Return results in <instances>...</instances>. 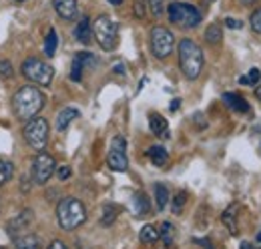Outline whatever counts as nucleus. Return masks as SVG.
I'll list each match as a JSON object with an SVG mask.
<instances>
[{
	"instance_id": "9d476101",
	"label": "nucleus",
	"mask_w": 261,
	"mask_h": 249,
	"mask_svg": "<svg viewBox=\"0 0 261 249\" xmlns=\"http://www.w3.org/2000/svg\"><path fill=\"white\" fill-rule=\"evenodd\" d=\"M93 64H95V57L91 53H79L72 59V64H70V81L81 83L83 81V70L87 66H93Z\"/></svg>"
},
{
	"instance_id": "39448f33",
	"label": "nucleus",
	"mask_w": 261,
	"mask_h": 249,
	"mask_svg": "<svg viewBox=\"0 0 261 249\" xmlns=\"http://www.w3.org/2000/svg\"><path fill=\"white\" fill-rule=\"evenodd\" d=\"M93 34L97 38L98 46L107 53L115 51L119 44V24L109 16V14H100L93 22Z\"/></svg>"
},
{
	"instance_id": "79ce46f5",
	"label": "nucleus",
	"mask_w": 261,
	"mask_h": 249,
	"mask_svg": "<svg viewBox=\"0 0 261 249\" xmlns=\"http://www.w3.org/2000/svg\"><path fill=\"white\" fill-rule=\"evenodd\" d=\"M123 66H125V64H115V72H121V74H123V72H125Z\"/></svg>"
},
{
	"instance_id": "f704fd0d",
	"label": "nucleus",
	"mask_w": 261,
	"mask_h": 249,
	"mask_svg": "<svg viewBox=\"0 0 261 249\" xmlns=\"http://www.w3.org/2000/svg\"><path fill=\"white\" fill-rule=\"evenodd\" d=\"M111 149H117V151H127V139H125L123 135L113 137V141H111Z\"/></svg>"
},
{
	"instance_id": "4c0bfd02",
	"label": "nucleus",
	"mask_w": 261,
	"mask_h": 249,
	"mask_svg": "<svg viewBox=\"0 0 261 249\" xmlns=\"http://www.w3.org/2000/svg\"><path fill=\"white\" fill-rule=\"evenodd\" d=\"M197 245H201V247H205V249H215L213 245H211V241L207 239V237H197V239H193Z\"/></svg>"
},
{
	"instance_id": "7c9ffc66",
	"label": "nucleus",
	"mask_w": 261,
	"mask_h": 249,
	"mask_svg": "<svg viewBox=\"0 0 261 249\" xmlns=\"http://www.w3.org/2000/svg\"><path fill=\"white\" fill-rule=\"evenodd\" d=\"M147 8H149L151 16L161 18L165 14V0H147Z\"/></svg>"
},
{
	"instance_id": "f8f14e48",
	"label": "nucleus",
	"mask_w": 261,
	"mask_h": 249,
	"mask_svg": "<svg viewBox=\"0 0 261 249\" xmlns=\"http://www.w3.org/2000/svg\"><path fill=\"white\" fill-rule=\"evenodd\" d=\"M107 165L109 169H113L115 173H125L129 169V159H127V151H117L111 149L107 155Z\"/></svg>"
},
{
	"instance_id": "423d86ee",
	"label": "nucleus",
	"mask_w": 261,
	"mask_h": 249,
	"mask_svg": "<svg viewBox=\"0 0 261 249\" xmlns=\"http://www.w3.org/2000/svg\"><path fill=\"white\" fill-rule=\"evenodd\" d=\"M22 137L33 151L36 153L44 151L48 143V121L42 117H34L31 121H27L22 127Z\"/></svg>"
},
{
	"instance_id": "5701e85b",
	"label": "nucleus",
	"mask_w": 261,
	"mask_h": 249,
	"mask_svg": "<svg viewBox=\"0 0 261 249\" xmlns=\"http://www.w3.org/2000/svg\"><path fill=\"white\" fill-rule=\"evenodd\" d=\"M237 205H231V207H227L225 211H223V215H221V219H223V223L227 225L229 233L231 235H237L239 233V227H237Z\"/></svg>"
},
{
	"instance_id": "c756f323",
	"label": "nucleus",
	"mask_w": 261,
	"mask_h": 249,
	"mask_svg": "<svg viewBox=\"0 0 261 249\" xmlns=\"http://www.w3.org/2000/svg\"><path fill=\"white\" fill-rule=\"evenodd\" d=\"M185 203H187V193H185V191H179L177 195H173V203H171V211H173L175 215H179V213L183 211V207H185Z\"/></svg>"
},
{
	"instance_id": "1a4fd4ad",
	"label": "nucleus",
	"mask_w": 261,
	"mask_h": 249,
	"mask_svg": "<svg viewBox=\"0 0 261 249\" xmlns=\"http://www.w3.org/2000/svg\"><path fill=\"white\" fill-rule=\"evenodd\" d=\"M57 171V161L55 157L40 151L38 155L33 159V167H31V177H33L34 185H46L48 179L55 175Z\"/></svg>"
},
{
	"instance_id": "412c9836",
	"label": "nucleus",
	"mask_w": 261,
	"mask_h": 249,
	"mask_svg": "<svg viewBox=\"0 0 261 249\" xmlns=\"http://www.w3.org/2000/svg\"><path fill=\"white\" fill-rule=\"evenodd\" d=\"M147 155H149L151 163H153L155 167H165V165L169 163V153H167V149L161 147V145H153V147H149Z\"/></svg>"
},
{
	"instance_id": "ea45409f",
	"label": "nucleus",
	"mask_w": 261,
	"mask_h": 249,
	"mask_svg": "<svg viewBox=\"0 0 261 249\" xmlns=\"http://www.w3.org/2000/svg\"><path fill=\"white\" fill-rule=\"evenodd\" d=\"M239 249H259L257 245H253V243H249V241H243L241 245H239Z\"/></svg>"
},
{
	"instance_id": "f03ea898",
	"label": "nucleus",
	"mask_w": 261,
	"mask_h": 249,
	"mask_svg": "<svg viewBox=\"0 0 261 249\" xmlns=\"http://www.w3.org/2000/svg\"><path fill=\"white\" fill-rule=\"evenodd\" d=\"M203 64H205V57H203L201 46L191 38H183L179 42V68L185 74V79L189 81L199 79Z\"/></svg>"
},
{
	"instance_id": "58836bf2",
	"label": "nucleus",
	"mask_w": 261,
	"mask_h": 249,
	"mask_svg": "<svg viewBox=\"0 0 261 249\" xmlns=\"http://www.w3.org/2000/svg\"><path fill=\"white\" fill-rule=\"evenodd\" d=\"M46 249H68V247H66L61 239H55V241H50V243H48V247Z\"/></svg>"
},
{
	"instance_id": "a19ab883",
	"label": "nucleus",
	"mask_w": 261,
	"mask_h": 249,
	"mask_svg": "<svg viewBox=\"0 0 261 249\" xmlns=\"http://www.w3.org/2000/svg\"><path fill=\"white\" fill-rule=\"evenodd\" d=\"M179 105H181V101H179V98H177V101H173V103H171V111H177V109H179Z\"/></svg>"
},
{
	"instance_id": "49530a36",
	"label": "nucleus",
	"mask_w": 261,
	"mask_h": 249,
	"mask_svg": "<svg viewBox=\"0 0 261 249\" xmlns=\"http://www.w3.org/2000/svg\"><path fill=\"white\" fill-rule=\"evenodd\" d=\"M257 241H261V231L257 233Z\"/></svg>"
},
{
	"instance_id": "aec40b11",
	"label": "nucleus",
	"mask_w": 261,
	"mask_h": 249,
	"mask_svg": "<svg viewBox=\"0 0 261 249\" xmlns=\"http://www.w3.org/2000/svg\"><path fill=\"white\" fill-rule=\"evenodd\" d=\"M119 213H121V207H119V205H115V203H107V205H102L100 225H102V227H111V225L117 221Z\"/></svg>"
},
{
	"instance_id": "393cba45",
	"label": "nucleus",
	"mask_w": 261,
	"mask_h": 249,
	"mask_svg": "<svg viewBox=\"0 0 261 249\" xmlns=\"http://www.w3.org/2000/svg\"><path fill=\"white\" fill-rule=\"evenodd\" d=\"M153 191H155V201H157V209L163 211L169 203V189L163 185V183H155L153 185Z\"/></svg>"
},
{
	"instance_id": "9b49d317",
	"label": "nucleus",
	"mask_w": 261,
	"mask_h": 249,
	"mask_svg": "<svg viewBox=\"0 0 261 249\" xmlns=\"http://www.w3.org/2000/svg\"><path fill=\"white\" fill-rule=\"evenodd\" d=\"M53 6L63 20H74L79 16V2L76 0H53Z\"/></svg>"
},
{
	"instance_id": "c9c22d12",
	"label": "nucleus",
	"mask_w": 261,
	"mask_h": 249,
	"mask_svg": "<svg viewBox=\"0 0 261 249\" xmlns=\"http://www.w3.org/2000/svg\"><path fill=\"white\" fill-rule=\"evenodd\" d=\"M57 175H59V179H61V181H66V179L72 175V171H70V167L63 165V167H59V169H57Z\"/></svg>"
},
{
	"instance_id": "de8ad7c7",
	"label": "nucleus",
	"mask_w": 261,
	"mask_h": 249,
	"mask_svg": "<svg viewBox=\"0 0 261 249\" xmlns=\"http://www.w3.org/2000/svg\"><path fill=\"white\" fill-rule=\"evenodd\" d=\"M16 2H24V0H16Z\"/></svg>"
},
{
	"instance_id": "37998d69",
	"label": "nucleus",
	"mask_w": 261,
	"mask_h": 249,
	"mask_svg": "<svg viewBox=\"0 0 261 249\" xmlns=\"http://www.w3.org/2000/svg\"><path fill=\"white\" fill-rule=\"evenodd\" d=\"M255 96H257V98L261 101V81H259V85L255 87Z\"/></svg>"
},
{
	"instance_id": "bb28decb",
	"label": "nucleus",
	"mask_w": 261,
	"mask_h": 249,
	"mask_svg": "<svg viewBox=\"0 0 261 249\" xmlns=\"http://www.w3.org/2000/svg\"><path fill=\"white\" fill-rule=\"evenodd\" d=\"M12 177H14V165H12L10 161L0 159V187L6 185Z\"/></svg>"
},
{
	"instance_id": "c03bdc74",
	"label": "nucleus",
	"mask_w": 261,
	"mask_h": 249,
	"mask_svg": "<svg viewBox=\"0 0 261 249\" xmlns=\"http://www.w3.org/2000/svg\"><path fill=\"white\" fill-rule=\"evenodd\" d=\"M109 2H111V4H113V6H121V4H123V2H125V0H109Z\"/></svg>"
},
{
	"instance_id": "4be33fe9",
	"label": "nucleus",
	"mask_w": 261,
	"mask_h": 249,
	"mask_svg": "<svg viewBox=\"0 0 261 249\" xmlns=\"http://www.w3.org/2000/svg\"><path fill=\"white\" fill-rule=\"evenodd\" d=\"M139 239H141V243H147V245H153V243H157L159 239H161V233H159V227H155V225H145L143 229H141V233H139Z\"/></svg>"
},
{
	"instance_id": "e433bc0d",
	"label": "nucleus",
	"mask_w": 261,
	"mask_h": 249,
	"mask_svg": "<svg viewBox=\"0 0 261 249\" xmlns=\"http://www.w3.org/2000/svg\"><path fill=\"white\" fill-rule=\"evenodd\" d=\"M225 24H227L229 29H233V31L243 27V22H241V20H237V18H231V16H227V18H225Z\"/></svg>"
},
{
	"instance_id": "09e8293b",
	"label": "nucleus",
	"mask_w": 261,
	"mask_h": 249,
	"mask_svg": "<svg viewBox=\"0 0 261 249\" xmlns=\"http://www.w3.org/2000/svg\"><path fill=\"white\" fill-rule=\"evenodd\" d=\"M0 249H8V247H0Z\"/></svg>"
},
{
	"instance_id": "f3484780",
	"label": "nucleus",
	"mask_w": 261,
	"mask_h": 249,
	"mask_svg": "<svg viewBox=\"0 0 261 249\" xmlns=\"http://www.w3.org/2000/svg\"><path fill=\"white\" fill-rule=\"evenodd\" d=\"M133 209H135L137 217H145V215L151 213V201L143 191H137L133 195Z\"/></svg>"
},
{
	"instance_id": "a878e982",
	"label": "nucleus",
	"mask_w": 261,
	"mask_h": 249,
	"mask_svg": "<svg viewBox=\"0 0 261 249\" xmlns=\"http://www.w3.org/2000/svg\"><path fill=\"white\" fill-rule=\"evenodd\" d=\"M205 40L209 42V44H219L221 40H223V34H221V27L217 24V22H213V24H209L207 27V31H205Z\"/></svg>"
},
{
	"instance_id": "ddd939ff",
	"label": "nucleus",
	"mask_w": 261,
	"mask_h": 249,
	"mask_svg": "<svg viewBox=\"0 0 261 249\" xmlns=\"http://www.w3.org/2000/svg\"><path fill=\"white\" fill-rule=\"evenodd\" d=\"M74 38H76L81 44H85V46L91 44V40H93V27H91L89 16H83V18L76 22V27H74Z\"/></svg>"
},
{
	"instance_id": "cd10ccee",
	"label": "nucleus",
	"mask_w": 261,
	"mask_h": 249,
	"mask_svg": "<svg viewBox=\"0 0 261 249\" xmlns=\"http://www.w3.org/2000/svg\"><path fill=\"white\" fill-rule=\"evenodd\" d=\"M261 81V70L259 68H251L247 74H241L239 77V83L245 85V87H257Z\"/></svg>"
},
{
	"instance_id": "dca6fc26",
	"label": "nucleus",
	"mask_w": 261,
	"mask_h": 249,
	"mask_svg": "<svg viewBox=\"0 0 261 249\" xmlns=\"http://www.w3.org/2000/svg\"><path fill=\"white\" fill-rule=\"evenodd\" d=\"M79 117H81V111H79V109H74V107L63 109V111L57 115V123H55L57 131H66V129L70 127V123H72L74 119H79Z\"/></svg>"
},
{
	"instance_id": "6ab92c4d",
	"label": "nucleus",
	"mask_w": 261,
	"mask_h": 249,
	"mask_svg": "<svg viewBox=\"0 0 261 249\" xmlns=\"http://www.w3.org/2000/svg\"><path fill=\"white\" fill-rule=\"evenodd\" d=\"M14 245H16V249H42L40 237L34 233H24V235L14 237Z\"/></svg>"
},
{
	"instance_id": "4468645a",
	"label": "nucleus",
	"mask_w": 261,
	"mask_h": 249,
	"mask_svg": "<svg viewBox=\"0 0 261 249\" xmlns=\"http://www.w3.org/2000/svg\"><path fill=\"white\" fill-rule=\"evenodd\" d=\"M223 103L227 105L231 111H235L237 115H245V113H249V109H251L249 103L237 93H225L223 94Z\"/></svg>"
},
{
	"instance_id": "72a5a7b5",
	"label": "nucleus",
	"mask_w": 261,
	"mask_h": 249,
	"mask_svg": "<svg viewBox=\"0 0 261 249\" xmlns=\"http://www.w3.org/2000/svg\"><path fill=\"white\" fill-rule=\"evenodd\" d=\"M12 74H14V68H12L10 61L0 59V77L2 79H12Z\"/></svg>"
},
{
	"instance_id": "2f4dec72",
	"label": "nucleus",
	"mask_w": 261,
	"mask_h": 249,
	"mask_svg": "<svg viewBox=\"0 0 261 249\" xmlns=\"http://www.w3.org/2000/svg\"><path fill=\"white\" fill-rule=\"evenodd\" d=\"M147 0H133V14L135 18H145L147 16Z\"/></svg>"
},
{
	"instance_id": "473e14b6",
	"label": "nucleus",
	"mask_w": 261,
	"mask_h": 249,
	"mask_svg": "<svg viewBox=\"0 0 261 249\" xmlns=\"http://www.w3.org/2000/svg\"><path fill=\"white\" fill-rule=\"evenodd\" d=\"M249 24H251L253 32L261 34V8H257V10L251 12V16H249Z\"/></svg>"
},
{
	"instance_id": "20e7f679",
	"label": "nucleus",
	"mask_w": 261,
	"mask_h": 249,
	"mask_svg": "<svg viewBox=\"0 0 261 249\" xmlns=\"http://www.w3.org/2000/svg\"><path fill=\"white\" fill-rule=\"evenodd\" d=\"M167 16L179 29H195L203 20L197 6L189 4V2H179V0H175L167 6Z\"/></svg>"
},
{
	"instance_id": "0eeeda50",
	"label": "nucleus",
	"mask_w": 261,
	"mask_h": 249,
	"mask_svg": "<svg viewBox=\"0 0 261 249\" xmlns=\"http://www.w3.org/2000/svg\"><path fill=\"white\" fill-rule=\"evenodd\" d=\"M22 74L36 87H50L55 79V68L48 62L40 61L38 57H29L22 62Z\"/></svg>"
},
{
	"instance_id": "7ed1b4c3",
	"label": "nucleus",
	"mask_w": 261,
	"mask_h": 249,
	"mask_svg": "<svg viewBox=\"0 0 261 249\" xmlns=\"http://www.w3.org/2000/svg\"><path fill=\"white\" fill-rule=\"evenodd\" d=\"M57 221H59L61 229L74 231L76 227H81L87 221V207H85V203L81 199H76V197H65L57 205Z\"/></svg>"
},
{
	"instance_id": "c85d7f7f",
	"label": "nucleus",
	"mask_w": 261,
	"mask_h": 249,
	"mask_svg": "<svg viewBox=\"0 0 261 249\" xmlns=\"http://www.w3.org/2000/svg\"><path fill=\"white\" fill-rule=\"evenodd\" d=\"M159 233H161L163 243L169 247V245L173 243V239H175V227H173V223H171V221H163L161 227H159Z\"/></svg>"
},
{
	"instance_id": "a211bd4d",
	"label": "nucleus",
	"mask_w": 261,
	"mask_h": 249,
	"mask_svg": "<svg viewBox=\"0 0 261 249\" xmlns=\"http://www.w3.org/2000/svg\"><path fill=\"white\" fill-rule=\"evenodd\" d=\"M31 221H33V211H31V209H24L18 217H14L10 223H8V227H6V229H8L10 237H16V229H24Z\"/></svg>"
},
{
	"instance_id": "2eb2a0df",
	"label": "nucleus",
	"mask_w": 261,
	"mask_h": 249,
	"mask_svg": "<svg viewBox=\"0 0 261 249\" xmlns=\"http://www.w3.org/2000/svg\"><path fill=\"white\" fill-rule=\"evenodd\" d=\"M149 129H151L153 135H157L161 139L169 137V123H167V119H165L163 115H159V113H151L149 115Z\"/></svg>"
},
{
	"instance_id": "6e6552de",
	"label": "nucleus",
	"mask_w": 261,
	"mask_h": 249,
	"mask_svg": "<svg viewBox=\"0 0 261 249\" xmlns=\"http://www.w3.org/2000/svg\"><path fill=\"white\" fill-rule=\"evenodd\" d=\"M149 44H151V53L155 59L165 61L171 57V53L175 51V34L169 31L167 27H153L151 29V36H149Z\"/></svg>"
},
{
	"instance_id": "a18cd8bd",
	"label": "nucleus",
	"mask_w": 261,
	"mask_h": 249,
	"mask_svg": "<svg viewBox=\"0 0 261 249\" xmlns=\"http://www.w3.org/2000/svg\"><path fill=\"white\" fill-rule=\"evenodd\" d=\"M243 4H253V2H257V0H241Z\"/></svg>"
},
{
	"instance_id": "f257e3e1",
	"label": "nucleus",
	"mask_w": 261,
	"mask_h": 249,
	"mask_svg": "<svg viewBox=\"0 0 261 249\" xmlns=\"http://www.w3.org/2000/svg\"><path fill=\"white\" fill-rule=\"evenodd\" d=\"M46 96L38 87H20L16 93L12 94V113L18 121H31L38 117V113L44 109Z\"/></svg>"
},
{
	"instance_id": "b1692460",
	"label": "nucleus",
	"mask_w": 261,
	"mask_h": 249,
	"mask_svg": "<svg viewBox=\"0 0 261 249\" xmlns=\"http://www.w3.org/2000/svg\"><path fill=\"white\" fill-rule=\"evenodd\" d=\"M57 48H59V34H57L55 29H48V34L44 38V55L48 59H53L55 53H57Z\"/></svg>"
}]
</instances>
